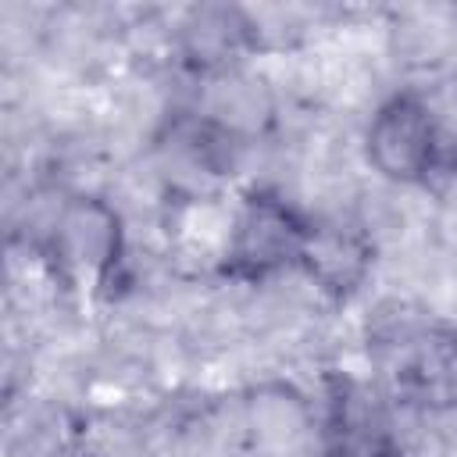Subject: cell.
Wrapping results in <instances>:
<instances>
[{
  "instance_id": "obj_6",
  "label": "cell",
  "mask_w": 457,
  "mask_h": 457,
  "mask_svg": "<svg viewBox=\"0 0 457 457\" xmlns=\"http://www.w3.org/2000/svg\"><path fill=\"white\" fill-rule=\"evenodd\" d=\"M243 411H246V425L261 443L293 446L307 432V400L286 382H268L250 389Z\"/></svg>"
},
{
  "instance_id": "obj_2",
  "label": "cell",
  "mask_w": 457,
  "mask_h": 457,
  "mask_svg": "<svg viewBox=\"0 0 457 457\" xmlns=\"http://www.w3.org/2000/svg\"><path fill=\"white\" fill-rule=\"evenodd\" d=\"M361 154L382 182L403 189H428L457 171L453 132L414 86H400L375 104L361 136Z\"/></svg>"
},
{
  "instance_id": "obj_5",
  "label": "cell",
  "mask_w": 457,
  "mask_h": 457,
  "mask_svg": "<svg viewBox=\"0 0 457 457\" xmlns=\"http://www.w3.org/2000/svg\"><path fill=\"white\" fill-rule=\"evenodd\" d=\"M171 43H175L179 64L200 82L236 75L246 68V61L261 57L271 46L268 32L253 21V14L236 4L186 7Z\"/></svg>"
},
{
  "instance_id": "obj_3",
  "label": "cell",
  "mask_w": 457,
  "mask_h": 457,
  "mask_svg": "<svg viewBox=\"0 0 457 457\" xmlns=\"http://www.w3.org/2000/svg\"><path fill=\"white\" fill-rule=\"evenodd\" d=\"M43 253L54 271L89 296H114L129 271V228L114 200L75 189L57 200L43 232Z\"/></svg>"
},
{
  "instance_id": "obj_7",
  "label": "cell",
  "mask_w": 457,
  "mask_h": 457,
  "mask_svg": "<svg viewBox=\"0 0 457 457\" xmlns=\"http://www.w3.org/2000/svg\"><path fill=\"white\" fill-rule=\"evenodd\" d=\"M321 457H407L396 436L371 421H343L328 432Z\"/></svg>"
},
{
  "instance_id": "obj_4",
  "label": "cell",
  "mask_w": 457,
  "mask_h": 457,
  "mask_svg": "<svg viewBox=\"0 0 457 457\" xmlns=\"http://www.w3.org/2000/svg\"><path fill=\"white\" fill-rule=\"evenodd\" d=\"M378 264V243L371 228L346 214H314L296 275L332 307L353 303L371 282Z\"/></svg>"
},
{
  "instance_id": "obj_1",
  "label": "cell",
  "mask_w": 457,
  "mask_h": 457,
  "mask_svg": "<svg viewBox=\"0 0 457 457\" xmlns=\"http://www.w3.org/2000/svg\"><path fill=\"white\" fill-rule=\"evenodd\" d=\"M311 218L314 214L289 200L278 186H246L228 207L214 275L246 289H261L282 275H296Z\"/></svg>"
}]
</instances>
